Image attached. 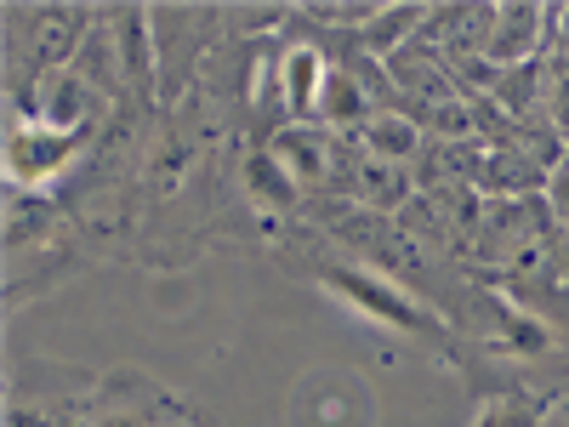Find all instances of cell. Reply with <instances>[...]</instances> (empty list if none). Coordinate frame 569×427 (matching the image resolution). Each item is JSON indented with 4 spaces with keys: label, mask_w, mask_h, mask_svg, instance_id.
Instances as JSON below:
<instances>
[{
    "label": "cell",
    "mask_w": 569,
    "mask_h": 427,
    "mask_svg": "<svg viewBox=\"0 0 569 427\" xmlns=\"http://www.w3.org/2000/svg\"><path fill=\"white\" fill-rule=\"evenodd\" d=\"M558 12H541V7H501L496 12V29H490V46H485V58L496 69H518V63H536L541 52L536 46L552 34Z\"/></svg>",
    "instance_id": "cell-1"
},
{
    "label": "cell",
    "mask_w": 569,
    "mask_h": 427,
    "mask_svg": "<svg viewBox=\"0 0 569 427\" xmlns=\"http://www.w3.org/2000/svg\"><path fill=\"white\" fill-rule=\"evenodd\" d=\"M365 155H370V160H388V166L416 160V155H421V126L405 120L399 109L370 115V120H365Z\"/></svg>",
    "instance_id": "cell-2"
},
{
    "label": "cell",
    "mask_w": 569,
    "mask_h": 427,
    "mask_svg": "<svg viewBox=\"0 0 569 427\" xmlns=\"http://www.w3.org/2000/svg\"><path fill=\"white\" fill-rule=\"evenodd\" d=\"M348 182H353V195H365L376 211H393V206H405V195H410V177H405V166L370 160V155H359V160H353Z\"/></svg>",
    "instance_id": "cell-3"
},
{
    "label": "cell",
    "mask_w": 569,
    "mask_h": 427,
    "mask_svg": "<svg viewBox=\"0 0 569 427\" xmlns=\"http://www.w3.org/2000/svg\"><path fill=\"white\" fill-rule=\"evenodd\" d=\"M319 115L330 120V126H365L370 120V103H365V86H359V75L353 69H330L325 75V91H319Z\"/></svg>",
    "instance_id": "cell-4"
},
{
    "label": "cell",
    "mask_w": 569,
    "mask_h": 427,
    "mask_svg": "<svg viewBox=\"0 0 569 427\" xmlns=\"http://www.w3.org/2000/svg\"><path fill=\"white\" fill-rule=\"evenodd\" d=\"M284 109H291L297 120L302 115H319V58L313 52H291V58H284Z\"/></svg>",
    "instance_id": "cell-5"
},
{
    "label": "cell",
    "mask_w": 569,
    "mask_h": 427,
    "mask_svg": "<svg viewBox=\"0 0 569 427\" xmlns=\"http://www.w3.org/2000/svg\"><path fill=\"white\" fill-rule=\"evenodd\" d=\"M541 63H547V120H552V131L569 142V52H541Z\"/></svg>",
    "instance_id": "cell-6"
},
{
    "label": "cell",
    "mask_w": 569,
    "mask_h": 427,
    "mask_svg": "<svg viewBox=\"0 0 569 427\" xmlns=\"http://www.w3.org/2000/svg\"><path fill=\"white\" fill-rule=\"evenodd\" d=\"M74 91H86L74 75H58L52 80V98H74ZM40 120H58V126H74V103H52V109H40Z\"/></svg>",
    "instance_id": "cell-7"
},
{
    "label": "cell",
    "mask_w": 569,
    "mask_h": 427,
    "mask_svg": "<svg viewBox=\"0 0 569 427\" xmlns=\"http://www.w3.org/2000/svg\"><path fill=\"white\" fill-rule=\"evenodd\" d=\"M552 34H558V52H569V12H558V23H552Z\"/></svg>",
    "instance_id": "cell-8"
}]
</instances>
